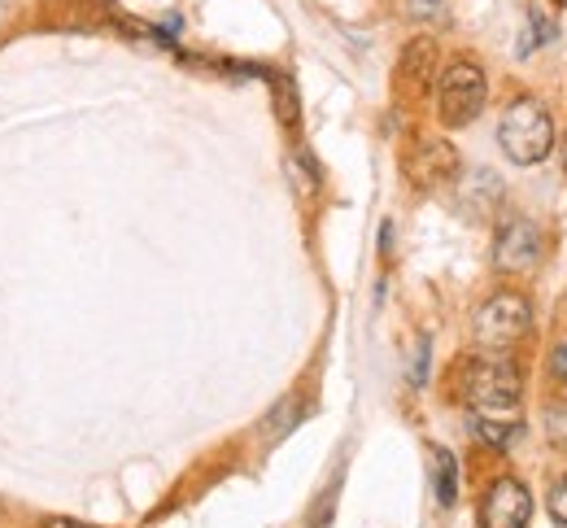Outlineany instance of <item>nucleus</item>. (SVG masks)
<instances>
[{"instance_id":"f03ea898","label":"nucleus","mask_w":567,"mask_h":528,"mask_svg":"<svg viewBox=\"0 0 567 528\" xmlns=\"http://www.w3.org/2000/svg\"><path fill=\"white\" fill-rule=\"evenodd\" d=\"M497 145L519 166H533V162L550 157V149H555V123H550L546 105L533 101V96L511 101L502 110V123H497Z\"/></svg>"},{"instance_id":"f8f14e48","label":"nucleus","mask_w":567,"mask_h":528,"mask_svg":"<svg viewBox=\"0 0 567 528\" xmlns=\"http://www.w3.org/2000/svg\"><path fill=\"white\" fill-rule=\"evenodd\" d=\"M424 363H427V341H420L415 363H411V380H415V384H424Z\"/></svg>"},{"instance_id":"2eb2a0df","label":"nucleus","mask_w":567,"mask_h":528,"mask_svg":"<svg viewBox=\"0 0 567 528\" xmlns=\"http://www.w3.org/2000/svg\"><path fill=\"white\" fill-rule=\"evenodd\" d=\"M564 166H567V149H564Z\"/></svg>"},{"instance_id":"4468645a","label":"nucleus","mask_w":567,"mask_h":528,"mask_svg":"<svg viewBox=\"0 0 567 528\" xmlns=\"http://www.w3.org/2000/svg\"><path fill=\"white\" fill-rule=\"evenodd\" d=\"M44 528H79V525H71V520H49Z\"/></svg>"},{"instance_id":"0eeeda50","label":"nucleus","mask_w":567,"mask_h":528,"mask_svg":"<svg viewBox=\"0 0 567 528\" xmlns=\"http://www.w3.org/2000/svg\"><path fill=\"white\" fill-rule=\"evenodd\" d=\"M454 170H458V153L450 149V145H441V141H424L420 153H415V162H411V175H415L420 184L454 179Z\"/></svg>"},{"instance_id":"1a4fd4ad","label":"nucleus","mask_w":567,"mask_h":528,"mask_svg":"<svg viewBox=\"0 0 567 528\" xmlns=\"http://www.w3.org/2000/svg\"><path fill=\"white\" fill-rule=\"evenodd\" d=\"M271 92H276V110H280V118L292 127L297 123V87H292V79L288 75H271Z\"/></svg>"},{"instance_id":"423d86ee","label":"nucleus","mask_w":567,"mask_h":528,"mask_svg":"<svg viewBox=\"0 0 567 528\" xmlns=\"http://www.w3.org/2000/svg\"><path fill=\"white\" fill-rule=\"evenodd\" d=\"M528 516H533V494L524 489V480L502 476L489 485L481 503V528H528Z\"/></svg>"},{"instance_id":"9d476101","label":"nucleus","mask_w":567,"mask_h":528,"mask_svg":"<svg viewBox=\"0 0 567 528\" xmlns=\"http://www.w3.org/2000/svg\"><path fill=\"white\" fill-rule=\"evenodd\" d=\"M292 415H297V402H292V397H288V402H284L280 411H276V415H271V420H267V437H284V433H288V428H292V424H288V420H292Z\"/></svg>"},{"instance_id":"7ed1b4c3","label":"nucleus","mask_w":567,"mask_h":528,"mask_svg":"<svg viewBox=\"0 0 567 528\" xmlns=\"http://www.w3.org/2000/svg\"><path fill=\"white\" fill-rule=\"evenodd\" d=\"M528 328H533V306L524 293H497L472 319V337L485 350H511L519 337H528Z\"/></svg>"},{"instance_id":"9b49d317","label":"nucleus","mask_w":567,"mask_h":528,"mask_svg":"<svg viewBox=\"0 0 567 528\" xmlns=\"http://www.w3.org/2000/svg\"><path fill=\"white\" fill-rule=\"evenodd\" d=\"M550 516H555L559 525H567V476L550 489Z\"/></svg>"},{"instance_id":"f257e3e1","label":"nucleus","mask_w":567,"mask_h":528,"mask_svg":"<svg viewBox=\"0 0 567 528\" xmlns=\"http://www.w3.org/2000/svg\"><path fill=\"white\" fill-rule=\"evenodd\" d=\"M519 367L506 354H476L463 372V402L472 415V433L494 446L506 451L519 433H524V415H519Z\"/></svg>"},{"instance_id":"20e7f679","label":"nucleus","mask_w":567,"mask_h":528,"mask_svg":"<svg viewBox=\"0 0 567 528\" xmlns=\"http://www.w3.org/2000/svg\"><path fill=\"white\" fill-rule=\"evenodd\" d=\"M485 96H489V83H485V71L476 62H450L445 75H441V87H436L441 123L445 127H467L485 110Z\"/></svg>"},{"instance_id":"39448f33","label":"nucleus","mask_w":567,"mask_h":528,"mask_svg":"<svg viewBox=\"0 0 567 528\" xmlns=\"http://www.w3.org/2000/svg\"><path fill=\"white\" fill-rule=\"evenodd\" d=\"M542 249H546V236H542V227L533 224V219L506 215V219L497 224L494 267L502 276H524V271H533V267L542 262Z\"/></svg>"},{"instance_id":"ddd939ff","label":"nucleus","mask_w":567,"mask_h":528,"mask_svg":"<svg viewBox=\"0 0 567 528\" xmlns=\"http://www.w3.org/2000/svg\"><path fill=\"white\" fill-rule=\"evenodd\" d=\"M550 367H555V376L567 384V345H559V350H555V363H550Z\"/></svg>"},{"instance_id":"6e6552de","label":"nucleus","mask_w":567,"mask_h":528,"mask_svg":"<svg viewBox=\"0 0 567 528\" xmlns=\"http://www.w3.org/2000/svg\"><path fill=\"white\" fill-rule=\"evenodd\" d=\"M427 472H432V494H436V503H441V507H454V498H458V463H454V454L432 446Z\"/></svg>"}]
</instances>
